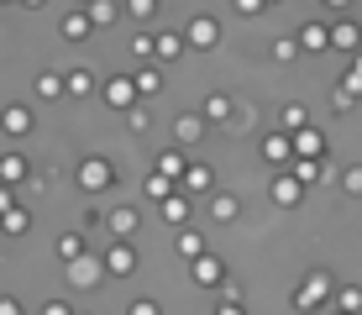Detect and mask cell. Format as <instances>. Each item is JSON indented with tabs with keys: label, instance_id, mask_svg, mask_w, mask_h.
<instances>
[{
	"label": "cell",
	"instance_id": "obj_14",
	"mask_svg": "<svg viewBox=\"0 0 362 315\" xmlns=\"http://www.w3.org/2000/svg\"><path fill=\"white\" fill-rule=\"evenodd\" d=\"M90 16H95V21H110V16H116V6H110V0H95Z\"/></svg>",
	"mask_w": 362,
	"mask_h": 315
},
{
	"label": "cell",
	"instance_id": "obj_18",
	"mask_svg": "<svg viewBox=\"0 0 362 315\" xmlns=\"http://www.w3.org/2000/svg\"><path fill=\"white\" fill-rule=\"evenodd\" d=\"M132 16H153V0H132Z\"/></svg>",
	"mask_w": 362,
	"mask_h": 315
},
{
	"label": "cell",
	"instance_id": "obj_4",
	"mask_svg": "<svg viewBox=\"0 0 362 315\" xmlns=\"http://www.w3.org/2000/svg\"><path fill=\"white\" fill-rule=\"evenodd\" d=\"M189 37H194V42H216L221 32H216V21H205V16H199L194 27H189Z\"/></svg>",
	"mask_w": 362,
	"mask_h": 315
},
{
	"label": "cell",
	"instance_id": "obj_6",
	"mask_svg": "<svg viewBox=\"0 0 362 315\" xmlns=\"http://www.w3.org/2000/svg\"><path fill=\"white\" fill-rule=\"evenodd\" d=\"M194 279H199V284H210V279H221V263H216V258H205V263H199V268H194Z\"/></svg>",
	"mask_w": 362,
	"mask_h": 315
},
{
	"label": "cell",
	"instance_id": "obj_20",
	"mask_svg": "<svg viewBox=\"0 0 362 315\" xmlns=\"http://www.w3.org/2000/svg\"><path fill=\"white\" fill-rule=\"evenodd\" d=\"M357 79H362V53H357Z\"/></svg>",
	"mask_w": 362,
	"mask_h": 315
},
{
	"label": "cell",
	"instance_id": "obj_1",
	"mask_svg": "<svg viewBox=\"0 0 362 315\" xmlns=\"http://www.w3.org/2000/svg\"><path fill=\"white\" fill-rule=\"evenodd\" d=\"M326 42H331V47H346V53H357V27H352V21H336V27L326 32Z\"/></svg>",
	"mask_w": 362,
	"mask_h": 315
},
{
	"label": "cell",
	"instance_id": "obj_5",
	"mask_svg": "<svg viewBox=\"0 0 362 315\" xmlns=\"http://www.w3.org/2000/svg\"><path fill=\"white\" fill-rule=\"evenodd\" d=\"M336 305H341V315H357V310H362V294H357V289H341V299H336Z\"/></svg>",
	"mask_w": 362,
	"mask_h": 315
},
{
	"label": "cell",
	"instance_id": "obj_19",
	"mask_svg": "<svg viewBox=\"0 0 362 315\" xmlns=\"http://www.w3.org/2000/svg\"><path fill=\"white\" fill-rule=\"evenodd\" d=\"M326 6H331V11H346V0H326Z\"/></svg>",
	"mask_w": 362,
	"mask_h": 315
},
{
	"label": "cell",
	"instance_id": "obj_13",
	"mask_svg": "<svg viewBox=\"0 0 362 315\" xmlns=\"http://www.w3.org/2000/svg\"><path fill=\"white\" fill-rule=\"evenodd\" d=\"M110 268H116V273H127V268H132V252H127V247H121V252H110Z\"/></svg>",
	"mask_w": 362,
	"mask_h": 315
},
{
	"label": "cell",
	"instance_id": "obj_15",
	"mask_svg": "<svg viewBox=\"0 0 362 315\" xmlns=\"http://www.w3.org/2000/svg\"><path fill=\"white\" fill-rule=\"evenodd\" d=\"M273 53H279V58H294V53H299V42H294V37H279V47H273Z\"/></svg>",
	"mask_w": 362,
	"mask_h": 315
},
{
	"label": "cell",
	"instance_id": "obj_21",
	"mask_svg": "<svg viewBox=\"0 0 362 315\" xmlns=\"http://www.w3.org/2000/svg\"><path fill=\"white\" fill-rule=\"evenodd\" d=\"M263 6H268V0H263Z\"/></svg>",
	"mask_w": 362,
	"mask_h": 315
},
{
	"label": "cell",
	"instance_id": "obj_2",
	"mask_svg": "<svg viewBox=\"0 0 362 315\" xmlns=\"http://www.w3.org/2000/svg\"><path fill=\"white\" fill-rule=\"evenodd\" d=\"M299 195H305V184H299V179H294V173H284V179H279V184H273V200H279V205H294V200H299Z\"/></svg>",
	"mask_w": 362,
	"mask_h": 315
},
{
	"label": "cell",
	"instance_id": "obj_9",
	"mask_svg": "<svg viewBox=\"0 0 362 315\" xmlns=\"http://www.w3.org/2000/svg\"><path fill=\"white\" fill-rule=\"evenodd\" d=\"M64 32H69V37H84V32H90V16H69Z\"/></svg>",
	"mask_w": 362,
	"mask_h": 315
},
{
	"label": "cell",
	"instance_id": "obj_3",
	"mask_svg": "<svg viewBox=\"0 0 362 315\" xmlns=\"http://www.w3.org/2000/svg\"><path fill=\"white\" fill-rule=\"evenodd\" d=\"M289 147H294V153H305V158H315L320 153V132H299Z\"/></svg>",
	"mask_w": 362,
	"mask_h": 315
},
{
	"label": "cell",
	"instance_id": "obj_12",
	"mask_svg": "<svg viewBox=\"0 0 362 315\" xmlns=\"http://www.w3.org/2000/svg\"><path fill=\"white\" fill-rule=\"evenodd\" d=\"M84 184L100 189V184H105V168H100V163H84Z\"/></svg>",
	"mask_w": 362,
	"mask_h": 315
},
{
	"label": "cell",
	"instance_id": "obj_16",
	"mask_svg": "<svg viewBox=\"0 0 362 315\" xmlns=\"http://www.w3.org/2000/svg\"><path fill=\"white\" fill-rule=\"evenodd\" d=\"M236 11L242 16H263V0H236Z\"/></svg>",
	"mask_w": 362,
	"mask_h": 315
},
{
	"label": "cell",
	"instance_id": "obj_10",
	"mask_svg": "<svg viewBox=\"0 0 362 315\" xmlns=\"http://www.w3.org/2000/svg\"><path fill=\"white\" fill-rule=\"evenodd\" d=\"M289 153H294L289 137H273V142H268V158H289Z\"/></svg>",
	"mask_w": 362,
	"mask_h": 315
},
{
	"label": "cell",
	"instance_id": "obj_11",
	"mask_svg": "<svg viewBox=\"0 0 362 315\" xmlns=\"http://www.w3.org/2000/svg\"><path fill=\"white\" fill-rule=\"evenodd\" d=\"M110 100H116V105H127V100H132V84L116 79V84H110Z\"/></svg>",
	"mask_w": 362,
	"mask_h": 315
},
{
	"label": "cell",
	"instance_id": "obj_7",
	"mask_svg": "<svg viewBox=\"0 0 362 315\" xmlns=\"http://www.w3.org/2000/svg\"><path fill=\"white\" fill-rule=\"evenodd\" d=\"M153 47H158V58H179V47H184V42H179V37H158Z\"/></svg>",
	"mask_w": 362,
	"mask_h": 315
},
{
	"label": "cell",
	"instance_id": "obj_17",
	"mask_svg": "<svg viewBox=\"0 0 362 315\" xmlns=\"http://www.w3.org/2000/svg\"><path fill=\"white\" fill-rule=\"evenodd\" d=\"M346 189H352V195H362V168H346Z\"/></svg>",
	"mask_w": 362,
	"mask_h": 315
},
{
	"label": "cell",
	"instance_id": "obj_8",
	"mask_svg": "<svg viewBox=\"0 0 362 315\" xmlns=\"http://www.w3.org/2000/svg\"><path fill=\"white\" fill-rule=\"evenodd\" d=\"M305 47H310V53H320V47H326V27H305Z\"/></svg>",
	"mask_w": 362,
	"mask_h": 315
}]
</instances>
